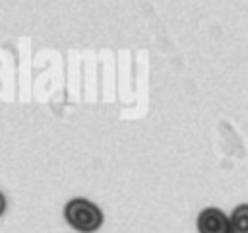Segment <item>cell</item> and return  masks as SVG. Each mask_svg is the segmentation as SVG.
<instances>
[{
	"instance_id": "6da1fadb",
	"label": "cell",
	"mask_w": 248,
	"mask_h": 233,
	"mask_svg": "<svg viewBox=\"0 0 248 233\" xmlns=\"http://www.w3.org/2000/svg\"><path fill=\"white\" fill-rule=\"evenodd\" d=\"M64 216H66V221L74 229H78L81 233L97 231L101 227V223H103L101 210L93 202H89L85 198H74V200H70L66 204V208H64Z\"/></svg>"
},
{
	"instance_id": "7a4b0ae2",
	"label": "cell",
	"mask_w": 248,
	"mask_h": 233,
	"mask_svg": "<svg viewBox=\"0 0 248 233\" xmlns=\"http://www.w3.org/2000/svg\"><path fill=\"white\" fill-rule=\"evenodd\" d=\"M200 233H231L229 216L219 208H205L198 216Z\"/></svg>"
},
{
	"instance_id": "3957f363",
	"label": "cell",
	"mask_w": 248,
	"mask_h": 233,
	"mask_svg": "<svg viewBox=\"0 0 248 233\" xmlns=\"http://www.w3.org/2000/svg\"><path fill=\"white\" fill-rule=\"evenodd\" d=\"M231 233H248V204H238L229 216Z\"/></svg>"
},
{
	"instance_id": "277c9868",
	"label": "cell",
	"mask_w": 248,
	"mask_h": 233,
	"mask_svg": "<svg viewBox=\"0 0 248 233\" xmlns=\"http://www.w3.org/2000/svg\"><path fill=\"white\" fill-rule=\"evenodd\" d=\"M4 210H6V198H4V194L0 192V216L4 214Z\"/></svg>"
}]
</instances>
